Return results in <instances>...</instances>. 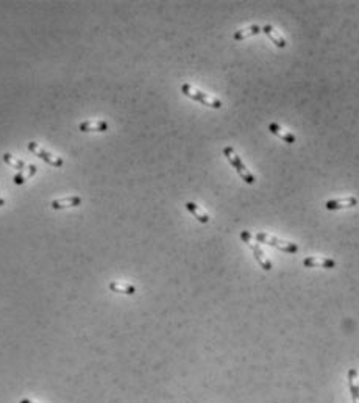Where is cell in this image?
Listing matches in <instances>:
<instances>
[{"mask_svg": "<svg viewBox=\"0 0 359 403\" xmlns=\"http://www.w3.org/2000/svg\"><path fill=\"white\" fill-rule=\"evenodd\" d=\"M181 92L184 96H187L189 99H192L195 102H200V103L206 105V107H209V108H214V110L222 108V102L219 99H216L213 96H208L206 92H202L200 89H195L194 86H191V84H187V83H184L181 86Z\"/></svg>", "mask_w": 359, "mask_h": 403, "instance_id": "obj_1", "label": "cell"}, {"mask_svg": "<svg viewBox=\"0 0 359 403\" xmlns=\"http://www.w3.org/2000/svg\"><path fill=\"white\" fill-rule=\"evenodd\" d=\"M223 155L226 157V160L230 161V164L235 167V171L239 174V177H241L245 183L253 184V183L256 181L255 177H253V174L248 171V169L245 167V164L242 163V160L239 158V155L235 152V148H233V147H225V148H223Z\"/></svg>", "mask_w": 359, "mask_h": 403, "instance_id": "obj_2", "label": "cell"}, {"mask_svg": "<svg viewBox=\"0 0 359 403\" xmlns=\"http://www.w3.org/2000/svg\"><path fill=\"white\" fill-rule=\"evenodd\" d=\"M256 241L258 242H263V244H267L270 247H275L281 252H286V253H297L299 252V245L295 242H289V241H283L277 236H272L269 233H256L255 235Z\"/></svg>", "mask_w": 359, "mask_h": 403, "instance_id": "obj_3", "label": "cell"}, {"mask_svg": "<svg viewBox=\"0 0 359 403\" xmlns=\"http://www.w3.org/2000/svg\"><path fill=\"white\" fill-rule=\"evenodd\" d=\"M28 150L33 155H36L38 158H41L42 161H46L47 164L53 166V167H61L62 164H64V161H62L61 158H58V157L52 155L50 152L44 150V148H42L41 145H38L36 142H28Z\"/></svg>", "mask_w": 359, "mask_h": 403, "instance_id": "obj_4", "label": "cell"}, {"mask_svg": "<svg viewBox=\"0 0 359 403\" xmlns=\"http://www.w3.org/2000/svg\"><path fill=\"white\" fill-rule=\"evenodd\" d=\"M357 205V199L356 197H342V199H333L328 200L325 203V208L330 211H336V209H347V208H353Z\"/></svg>", "mask_w": 359, "mask_h": 403, "instance_id": "obj_5", "label": "cell"}, {"mask_svg": "<svg viewBox=\"0 0 359 403\" xmlns=\"http://www.w3.org/2000/svg\"><path fill=\"white\" fill-rule=\"evenodd\" d=\"M247 244H248V247L251 249L253 255H255V258H256V261L259 263V266H261L264 270H272V261L266 257V253L263 252L261 245H259V244H255V242H251V241H248Z\"/></svg>", "mask_w": 359, "mask_h": 403, "instance_id": "obj_6", "label": "cell"}, {"mask_svg": "<svg viewBox=\"0 0 359 403\" xmlns=\"http://www.w3.org/2000/svg\"><path fill=\"white\" fill-rule=\"evenodd\" d=\"M108 122L107 120H89V122H81L78 125V130L80 132H84V133H89V132H99V133H103L108 130Z\"/></svg>", "mask_w": 359, "mask_h": 403, "instance_id": "obj_7", "label": "cell"}, {"mask_svg": "<svg viewBox=\"0 0 359 403\" xmlns=\"http://www.w3.org/2000/svg\"><path fill=\"white\" fill-rule=\"evenodd\" d=\"M305 267H325V269H334L336 261L331 258H319V257H308L303 260Z\"/></svg>", "mask_w": 359, "mask_h": 403, "instance_id": "obj_8", "label": "cell"}, {"mask_svg": "<svg viewBox=\"0 0 359 403\" xmlns=\"http://www.w3.org/2000/svg\"><path fill=\"white\" fill-rule=\"evenodd\" d=\"M269 130H270V133H273L275 136H278L280 139H283V141L287 142V144H295V141H297V138H295L293 133H290V132L284 130V129H281V127H280L278 123H275V122H272V123L269 125Z\"/></svg>", "mask_w": 359, "mask_h": 403, "instance_id": "obj_9", "label": "cell"}, {"mask_svg": "<svg viewBox=\"0 0 359 403\" xmlns=\"http://www.w3.org/2000/svg\"><path fill=\"white\" fill-rule=\"evenodd\" d=\"M81 197L74 196V197H66V199H56L52 202V208L53 209H64V208H72V206H78L81 205Z\"/></svg>", "mask_w": 359, "mask_h": 403, "instance_id": "obj_10", "label": "cell"}, {"mask_svg": "<svg viewBox=\"0 0 359 403\" xmlns=\"http://www.w3.org/2000/svg\"><path fill=\"white\" fill-rule=\"evenodd\" d=\"M263 32H264V33H266L273 42H275V46H277V47L284 49V47L287 46V42H286V39L283 38V35H280L278 30H275L272 25H269V24L264 25V27H263Z\"/></svg>", "mask_w": 359, "mask_h": 403, "instance_id": "obj_11", "label": "cell"}, {"mask_svg": "<svg viewBox=\"0 0 359 403\" xmlns=\"http://www.w3.org/2000/svg\"><path fill=\"white\" fill-rule=\"evenodd\" d=\"M186 208H187L189 213H191L199 222H202V224H208V222H209V216L205 213V211H203L197 203H194V202H187V203H186Z\"/></svg>", "mask_w": 359, "mask_h": 403, "instance_id": "obj_12", "label": "cell"}, {"mask_svg": "<svg viewBox=\"0 0 359 403\" xmlns=\"http://www.w3.org/2000/svg\"><path fill=\"white\" fill-rule=\"evenodd\" d=\"M261 32H263V27H259V25H250V27H247V28L238 30V32L233 35V38H235L236 41H244V39H247V38H251V36L259 35Z\"/></svg>", "mask_w": 359, "mask_h": 403, "instance_id": "obj_13", "label": "cell"}, {"mask_svg": "<svg viewBox=\"0 0 359 403\" xmlns=\"http://www.w3.org/2000/svg\"><path fill=\"white\" fill-rule=\"evenodd\" d=\"M36 171H38V167L33 166V164L25 166V169H22V171H20V172L14 177V183H16V184H24L27 180H30V178L36 174Z\"/></svg>", "mask_w": 359, "mask_h": 403, "instance_id": "obj_14", "label": "cell"}, {"mask_svg": "<svg viewBox=\"0 0 359 403\" xmlns=\"http://www.w3.org/2000/svg\"><path fill=\"white\" fill-rule=\"evenodd\" d=\"M110 291L113 292H119V294H126V295H133L136 292V288L133 285L128 283H120V282H111L108 285Z\"/></svg>", "mask_w": 359, "mask_h": 403, "instance_id": "obj_15", "label": "cell"}, {"mask_svg": "<svg viewBox=\"0 0 359 403\" xmlns=\"http://www.w3.org/2000/svg\"><path fill=\"white\" fill-rule=\"evenodd\" d=\"M356 377H357V370L356 369H350V372H348V385H350V392H351L353 403H359V385L356 383Z\"/></svg>", "mask_w": 359, "mask_h": 403, "instance_id": "obj_16", "label": "cell"}, {"mask_svg": "<svg viewBox=\"0 0 359 403\" xmlns=\"http://www.w3.org/2000/svg\"><path fill=\"white\" fill-rule=\"evenodd\" d=\"M4 161H5L10 167L17 169V171H22V169H25V163H24L22 160H17V158L13 157L11 153H5V155H4Z\"/></svg>", "mask_w": 359, "mask_h": 403, "instance_id": "obj_17", "label": "cell"}, {"mask_svg": "<svg viewBox=\"0 0 359 403\" xmlns=\"http://www.w3.org/2000/svg\"><path fill=\"white\" fill-rule=\"evenodd\" d=\"M241 239H242L244 242H248V241H251V233H250L248 230H244V231L241 233Z\"/></svg>", "mask_w": 359, "mask_h": 403, "instance_id": "obj_18", "label": "cell"}, {"mask_svg": "<svg viewBox=\"0 0 359 403\" xmlns=\"http://www.w3.org/2000/svg\"><path fill=\"white\" fill-rule=\"evenodd\" d=\"M19 403H35V401H31V400H28V398H22Z\"/></svg>", "mask_w": 359, "mask_h": 403, "instance_id": "obj_19", "label": "cell"}, {"mask_svg": "<svg viewBox=\"0 0 359 403\" xmlns=\"http://www.w3.org/2000/svg\"><path fill=\"white\" fill-rule=\"evenodd\" d=\"M4 203H5V200H4V199H0V206H4Z\"/></svg>", "mask_w": 359, "mask_h": 403, "instance_id": "obj_20", "label": "cell"}]
</instances>
